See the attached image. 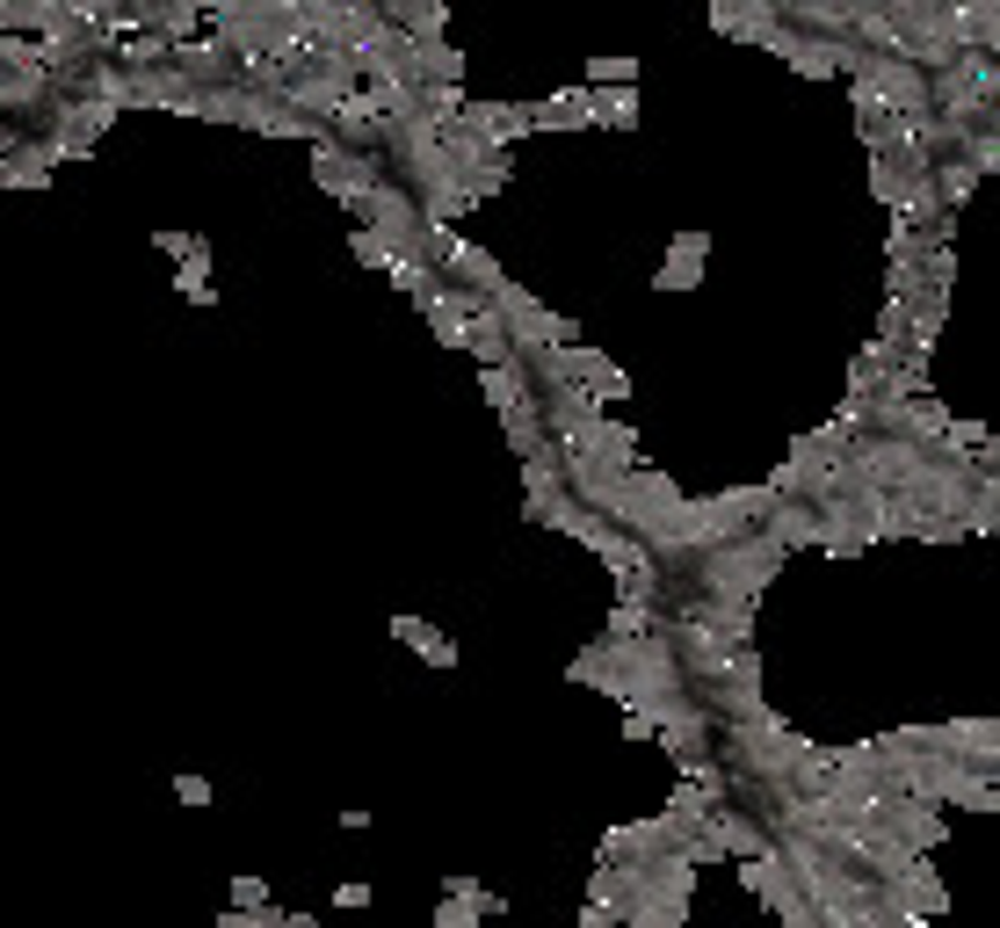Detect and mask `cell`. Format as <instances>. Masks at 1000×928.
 Returning a JSON list of instances; mask_svg holds the SVG:
<instances>
[{"mask_svg": "<svg viewBox=\"0 0 1000 928\" xmlns=\"http://www.w3.org/2000/svg\"><path fill=\"white\" fill-rule=\"evenodd\" d=\"M761 537H776L783 552H797V544H819V501H797V493H776V509L761 515Z\"/></svg>", "mask_w": 1000, "mask_h": 928, "instance_id": "6", "label": "cell"}, {"mask_svg": "<svg viewBox=\"0 0 1000 928\" xmlns=\"http://www.w3.org/2000/svg\"><path fill=\"white\" fill-rule=\"evenodd\" d=\"M334 907L362 914V907H370V885H362V877H348V885H334Z\"/></svg>", "mask_w": 1000, "mask_h": 928, "instance_id": "14", "label": "cell"}, {"mask_svg": "<svg viewBox=\"0 0 1000 928\" xmlns=\"http://www.w3.org/2000/svg\"><path fill=\"white\" fill-rule=\"evenodd\" d=\"M783 552L776 537H761V529H740V537H725V544H704V552H689V566L667 580H682V588H696V596L710 602H740V610H754L761 588L783 574Z\"/></svg>", "mask_w": 1000, "mask_h": 928, "instance_id": "1", "label": "cell"}, {"mask_svg": "<svg viewBox=\"0 0 1000 928\" xmlns=\"http://www.w3.org/2000/svg\"><path fill=\"white\" fill-rule=\"evenodd\" d=\"M348 254H356L362 269H384V262H392V254H384V240H378L370 226H356V232H348Z\"/></svg>", "mask_w": 1000, "mask_h": 928, "instance_id": "11", "label": "cell"}, {"mask_svg": "<svg viewBox=\"0 0 1000 928\" xmlns=\"http://www.w3.org/2000/svg\"><path fill=\"white\" fill-rule=\"evenodd\" d=\"M392 638H399V646H414L428 667H457V646H449V638L428 624V616H414V610H406V616H392Z\"/></svg>", "mask_w": 1000, "mask_h": 928, "instance_id": "8", "label": "cell"}, {"mask_svg": "<svg viewBox=\"0 0 1000 928\" xmlns=\"http://www.w3.org/2000/svg\"><path fill=\"white\" fill-rule=\"evenodd\" d=\"M704 254H710V232H674L667 269H660V291H696V276H704Z\"/></svg>", "mask_w": 1000, "mask_h": 928, "instance_id": "7", "label": "cell"}, {"mask_svg": "<svg viewBox=\"0 0 1000 928\" xmlns=\"http://www.w3.org/2000/svg\"><path fill=\"white\" fill-rule=\"evenodd\" d=\"M378 175H384V160H378V153H356V145H334V139L312 145V182H319L327 196H341L348 210L362 204V189H370Z\"/></svg>", "mask_w": 1000, "mask_h": 928, "instance_id": "2", "label": "cell"}, {"mask_svg": "<svg viewBox=\"0 0 1000 928\" xmlns=\"http://www.w3.org/2000/svg\"><path fill=\"white\" fill-rule=\"evenodd\" d=\"M457 123H471L493 153H508L515 139H530V102H465V117Z\"/></svg>", "mask_w": 1000, "mask_h": 928, "instance_id": "5", "label": "cell"}, {"mask_svg": "<svg viewBox=\"0 0 1000 928\" xmlns=\"http://www.w3.org/2000/svg\"><path fill=\"white\" fill-rule=\"evenodd\" d=\"M174 798L182 806H210V776H174Z\"/></svg>", "mask_w": 1000, "mask_h": 928, "instance_id": "12", "label": "cell"}, {"mask_svg": "<svg viewBox=\"0 0 1000 928\" xmlns=\"http://www.w3.org/2000/svg\"><path fill=\"white\" fill-rule=\"evenodd\" d=\"M587 88H639V58H595Z\"/></svg>", "mask_w": 1000, "mask_h": 928, "instance_id": "10", "label": "cell"}, {"mask_svg": "<svg viewBox=\"0 0 1000 928\" xmlns=\"http://www.w3.org/2000/svg\"><path fill=\"white\" fill-rule=\"evenodd\" d=\"M740 877H747V893H754L761 907L776 914L783 928H819V921H812V907H805V893L791 885V871H783L776 849H769V856H747V871H740Z\"/></svg>", "mask_w": 1000, "mask_h": 928, "instance_id": "3", "label": "cell"}, {"mask_svg": "<svg viewBox=\"0 0 1000 928\" xmlns=\"http://www.w3.org/2000/svg\"><path fill=\"white\" fill-rule=\"evenodd\" d=\"M153 247H160V254H182V262H189L204 240H196V232H153Z\"/></svg>", "mask_w": 1000, "mask_h": 928, "instance_id": "13", "label": "cell"}, {"mask_svg": "<svg viewBox=\"0 0 1000 928\" xmlns=\"http://www.w3.org/2000/svg\"><path fill=\"white\" fill-rule=\"evenodd\" d=\"M928 740H935L943 754H957L965 769H993L1000 725H993V719H949V725H928Z\"/></svg>", "mask_w": 1000, "mask_h": 928, "instance_id": "4", "label": "cell"}, {"mask_svg": "<svg viewBox=\"0 0 1000 928\" xmlns=\"http://www.w3.org/2000/svg\"><path fill=\"white\" fill-rule=\"evenodd\" d=\"M232 899H240V907H269V885H261V877H254V871H247V877H240V885H232Z\"/></svg>", "mask_w": 1000, "mask_h": 928, "instance_id": "15", "label": "cell"}, {"mask_svg": "<svg viewBox=\"0 0 1000 928\" xmlns=\"http://www.w3.org/2000/svg\"><path fill=\"white\" fill-rule=\"evenodd\" d=\"M283 928H319V914H305V907H291V914H283Z\"/></svg>", "mask_w": 1000, "mask_h": 928, "instance_id": "16", "label": "cell"}, {"mask_svg": "<svg viewBox=\"0 0 1000 928\" xmlns=\"http://www.w3.org/2000/svg\"><path fill=\"white\" fill-rule=\"evenodd\" d=\"M595 123L631 131V123H639V88H595Z\"/></svg>", "mask_w": 1000, "mask_h": 928, "instance_id": "9", "label": "cell"}]
</instances>
